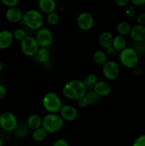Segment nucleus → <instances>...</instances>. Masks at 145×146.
<instances>
[{
  "instance_id": "nucleus-17",
  "label": "nucleus",
  "mask_w": 145,
  "mask_h": 146,
  "mask_svg": "<svg viewBox=\"0 0 145 146\" xmlns=\"http://www.w3.org/2000/svg\"><path fill=\"white\" fill-rule=\"evenodd\" d=\"M38 7L41 11L48 14L55 11L56 2L55 0H39Z\"/></svg>"
},
{
  "instance_id": "nucleus-41",
  "label": "nucleus",
  "mask_w": 145,
  "mask_h": 146,
  "mask_svg": "<svg viewBox=\"0 0 145 146\" xmlns=\"http://www.w3.org/2000/svg\"><path fill=\"white\" fill-rule=\"evenodd\" d=\"M11 146H18V145H11Z\"/></svg>"
},
{
  "instance_id": "nucleus-10",
  "label": "nucleus",
  "mask_w": 145,
  "mask_h": 146,
  "mask_svg": "<svg viewBox=\"0 0 145 146\" xmlns=\"http://www.w3.org/2000/svg\"><path fill=\"white\" fill-rule=\"evenodd\" d=\"M77 25L82 31H89L94 26V19L90 14L82 12L78 14L76 19Z\"/></svg>"
},
{
  "instance_id": "nucleus-12",
  "label": "nucleus",
  "mask_w": 145,
  "mask_h": 146,
  "mask_svg": "<svg viewBox=\"0 0 145 146\" xmlns=\"http://www.w3.org/2000/svg\"><path fill=\"white\" fill-rule=\"evenodd\" d=\"M129 36L136 42L140 43L145 41V26L136 24L132 27Z\"/></svg>"
},
{
  "instance_id": "nucleus-14",
  "label": "nucleus",
  "mask_w": 145,
  "mask_h": 146,
  "mask_svg": "<svg viewBox=\"0 0 145 146\" xmlns=\"http://www.w3.org/2000/svg\"><path fill=\"white\" fill-rule=\"evenodd\" d=\"M14 36L9 30H2L0 31V49L9 48L14 41Z\"/></svg>"
},
{
  "instance_id": "nucleus-15",
  "label": "nucleus",
  "mask_w": 145,
  "mask_h": 146,
  "mask_svg": "<svg viewBox=\"0 0 145 146\" xmlns=\"http://www.w3.org/2000/svg\"><path fill=\"white\" fill-rule=\"evenodd\" d=\"M92 90L100 97L108 96L112 92L111 86L104 81H98Z\"/></svg>"
},
{
  "instance_id": "nucleus-26",
  "label": "nucleus",
  "mask_w": 145,
  "mask_h": 146,
  "mask_svg": "<svg viewBox=\"0 0 145 146\" xmlns=\"http://www.w3.org/2000/svg\"><path fill=\"white\" fill-rule=\"evenodd\" d=\"M85 97L89 102V105L92 106L98 104L101 98V97L99 95H98L93 90L90 91L89 92H87V94H85Z\"/></svg>"
},
{
  "instance_id": "nucleus-24",
  "label": "nucleus",
  "mask_w": 145,
  "mask_h": 146,
  "mask_svg": "<svg viewBox=\"0 0 145 146\" xmlns=\"http://www.w3.org/2000/svg\"><path fill=\"white\" fill-rule=\"evenodd\" d=\"M131 28L132 27L129 22L122 21L117 24L116 27V31L118 33V35L125 36L127 35H129L131 31Z\"/></svg>"
},
{
  "instance_id": "nucleus-19",
  "label": "nucleus",
  "mask_w": 145,
  "mask_h": 146,
  "mask_svg": "<svg viewBox=\"0 0 145 146\" xmlns=\"http://www.w3.org/2000/svg\"><path fill=\"white\" fill-rule=\"evenodd\" d=\"M42 119L43 118H41V115H38V114H31L27 118L26 123L27 125L30 128V130L34 131V130L42 127Z\"/></svg>"
},
{
  "instance_id": "nucleus-27",
  "label": "nucleus",
  "mask_w": 145,
  "mask_h": 146,
  "mask_svg": "<svg viewBox=\"0 0 145 146\" xmlns=\"http://www.w3.org/2000/svg\"><path fill=\"white\" fill-rule=\"evenodd\" d=\"M46 20L47 22L48 23V24H50V25L51 26H55L58 24L60 18L58 14H57L55 11H54V12L50 13V14H47Z\"/></svg>"
},
{
  "instance_id": "nucleus-22",
  "label": "nucleus",
  "mask_w": 145,
  "mask_h": 146,
  "mask_svg": "<svg viewBox=\"0 0 145 146\" xmlns=\"http://www.w3.org/2000/svg\"><path fill=\"white\" fill-rule=\"evenodd\" d=\"M92 59L95 64L103 66L107 60V54L102 50H97L92 54Z\"/></svg>"
},
{
  "instance_id": "nucleus-20",
  "label": "nucleus",
  "mask_w": 145,
  "mask_h": 146,
  "mask_svg": "<svg viewBox=\"0 0 145 146\" xmlns=\"http://www.w3.org/2000/svg\"><path fill=\"white\" fill-rule=\"evenodd\" d=\"M50 56H51V54H50V51H48V48L40 47L34 57L37 62L40 63V64H45L49 61Z\"/></svg>"
},
{
  "instance_id": "nucleus-1",
  "label": "nucleus",
  "mask_w": 145,
  "mask_h": 146,
  "mask_svg": "<svg viewBox=\"0 0 145 146\" xmlns=\"http://www.w3.org/2000/svg\"><path fill=\"white\" fill-rule=\"evenodd\" d=\"M88 88L83 81L73 79L68 81L63 87V94L66 98L77 101L81 97L85 96Z\"/></svg>"
},
{
  "instance_id": "nucleus-33",
  "label": "nucleus",
  "mask_w": 145,
  "mask_h": 146,
  "mask_svg": "<svg viewBox=\"0 0 145 146\" xmlns=\"http://www.w3.org/2000/svg\"><path fill=\"white\" fill-rule=\"evenodd\" d=\"M52 146H69V143L66 140L63 139V138H60V139L56 140L53 143Z\"/></svg>"
},
{
  "instance_id": "nucleus-40",
  "label": "nucleus",
  "mask_w": 145,
  "mask_h": 146,
  "mask_svg": "<svg viewBox=\"0 0 145 146\" xmlns=\"http://www.w3.org/2000/svg\"><path fill=\"white\" fill-rule=\"evenodd\" d=\"M3 145H4V141H3L2 138L0 137V146H3Z\"/></svg>"
},
{
  "instance_id": "nucleus-3",
  "label": "nucleus",
  "mask_w": 145,
  "mask_h": 146,
  "mask_svg": "<svg viewBox=\"0 0 145 146\" xmlns=\"http://www.w3.org/2000/svg\"><path fill=\"white\" fill-rule=\"evenodd\" d=\"M21 22L30 29L38 31L43 27L44 19L39 11L30 9L24 13Z\"/></svg>"
},
{
  "instance_id": "nucleus-13",
  "label": "nucleus",
  "mask_w": 145,
  "mask_h": 146,
  "mask_svg": "<svg viewBox=\"0 0 145 146\" xmlns=\"http://www.w3.org/2000/svg\"><path fill=\"white\" fill-rule=\"evenodd\" d=\"M24 13L16 7L9 8L5 13V17L11 23L21 22L23 19Z\"/></svg>"
},
{
  "instance_id": "nucleus-35",
  "label": "nucleus",
  "mask_w": 145,
  "mask_h": 146,
  "mask_svg": "<svg viewBox=\"0 0 145 146\" xmlns=\"http://www.w3.org/2000/svg\"><path fill=\"white\" fill-rule=\"evenodd\" d=\"M115 4L118 5L119 7H125L129 5V2H131L130 0H114Z\"/></svg>"
},
{
  "instance_id": "nucleus-30",
  "label": "nucleus",
  "mask_w": 145,
  "mask_h": 146,
  "mask_svg": "<svg viewBox=\"0 0 145 146\" xmlns=\"http://www.w3.org/2000/svg\"><path fill=\"white\" fill-rule=\"evenodd\" d=\"M125 15L128 18H134L135 17V9L132 6H127L125 10Z\"/></svg>"
},
{
  "instance_id": "nucleus-23",
  "label": "nucleus",
  "mask_w": 145,
  "mask_h": 146,
  "mask_svg": "<svg viewBox=\"0 0 145 146\" xmlns=\"http://www.w3.org/2000/svg\"><path fill=\"white\" fill-rule=\"evenodd\" d=\"M47 135H48V133L44 130L43 127H41V128H38L33 131L31 137L35 142L41 143L45 141Z\"/></svg>"
},
{
  "instance_id": "nucleus-9",
  "label": "nucleus",
  "mask_w": 145,
  "mask_h": 146,
  "mask_svg": "<svg viewBox=\"0 0 145 146\" xmlns=\"http://www.w3.org/2000/svg\"><path fill=\"white\" fill-rule=\"evenodd\" d=\"M102 74L105 78L109 81H114L119 77L120 68L116 61H107L102 66Z\"/></svg>"
},
{
  "instance_id": "nucleus-29",
  "label": "nucleus",
  "mask_w": 145,
  "mask_h": 146,
  "mask_svg": "<svg viewBox=\"0 0 145 146\" xmlns=\"http://www.w3.org/2000/svg\"><path fill=\"white\" fill-rule=\"evenodd\" d=\"M132 146H145V134L137 137L133 142Z\"/></svg>"
},
{
  "instance_id": "nucleus-16",
  "label": "nucleus",
  "mask_w": 145,
  "mask_h": 146,
  "mask_svg": "<svg viewBox=\"0 0 145 146\" xmlns=\"http://www.w3.org/2000/svg\"><path fill=\"white\" fill-rule=\"evenodd\" d=\"M113 39V34L109 31H102L100 34L99 37H98V43H99V45L105 50L109 47L112 46Z\"/></svg>"
},
{
  "instance_id": "nucleus-28",
  "label": "nucleus",
  "mask_w": 145,
  "mask_h": 146,
  "mask_svg": "<svg viewBox=\"0 0 145 146\" xmlns=\"http://www.w3.org/2000/svg\"><path fill=\"white\" fill-rule=\"evenodd\" d=\"M12 34L13 36H14V39L16 40V41H20V42H21V41L27 36L26 34V31L21 28L16 29L13 31Z\"/></svg>"
},
{
  "instance_id": "nucleus-36",
  "label": "nucleus",
  "mask_w": 145,
  "mask_h": 146,
  "mask_svg": "<svg viewBox=\"0 0 145 146\" xmlns=\"http://www.w3.org/2000/svg\"><path fill=\"white\" fill-rule=\"evenodd\" d=\"M7 91L6 87L0 84V100L5 98L6 96H7Z\"/></svg>"
},
{
  "instance_id": "nucleus-18",
  "label": "nucleus",
  "mask_w": 145,
  "mask_h": 146,
  "mask_svg": "<svg viewBox=\"0 0 145 146\" xmlns=\"http://www.w3.org/2000/svg\"><path fill=\"white\" fill-rule=\"evenodd\" d=\"M30 128L27 125L26 123H18L16 127L14 130V133L16 138H20V139H24L26 138L30 133Z\"/></svg>"
},
{
  "instance_id": "nucleus-25",
  "label": "nucleus",
  "mask_w": 145,
  "mask_h": 146,
  "mask_svg": "<svg viewBox=\"0 0 145 146\" xmlns=\"http://www.w3.org/2000/svg\"><path fill=\"white\" fill-rule=\"evenodd\" d=\"M98 79L97 75L95 74H89L84 79L83 82L85 84V86L88 88H90V89H93L94 86L95 84L98 83Z\"/></svg>"
},
{
  "instance_id": "nucleus-21",
  "label": "nucleus",
  "mask_w": 145,
  "mask_h": 146,
  "mask_svg": "<svg viewBox=\"0 0 145 146\" xmlns=\"http://www.w3.org/2000/svg\"><path fill=\"white\" fill-rule=\"evenodd\" d=\"M112 47L117 52L120 53L125 48H127V40L125 36L120 35H117L114 36Z\"/></svg>"
},
{
  "instance_id": "nucleus-31",
  "label": "nucleus",
  "mask_w": 145,
  "mask_h": 146,
  "mask_svg": "<svg viewBox=\"0 0 145 146\" xmlns=\"http://www.w3.org/2000/svg\"><path fill=\"white\" fill-rule=\"evenodd\" d=\"M1 1L6 7L9 8L16 7V6L19 2V0H1Z\"/></svg>"
},
{
  "instance_id": "nucleus-37",
  "label": "nucleus",
  "mask_w": 145,
  "mask_h": 146,
  "mask_svg": "<svg viewBox=\"0 0 145 146\" xmlns=\"http://www.w3.org/2000/svg\"><path fill=\"white\" fill-rule=\"evenodd\" d=\"M131 2L135 5H143L145 4V0H130Z\"/></svg>"
},
{
  "instance_id": "nucleus-39",
  "label": "nucleus",
  "mask_w": 145,
  "mask_h": 146,
  "mask_svg": "<svg viewBox=\"0 0 145 146\" xmlns=\"http://www.w3.org/2000/svg\"><path fill=\"white\" fill-rule=\"evenodd\" d=\"M4 64H3L2 61H0V72H1L3 69H4Z\"/></svg>"
},
{
  "instance_id": "nucleus-32",
  "label": "nucleus",
  "mask_w": 145,
  "mask_h": 146,
  "mask_svg": "<svg viewBox=\"0 0 145 146\" xmlns=\"http://www.w3.org/2000/svg\"><path fill=\"white\" fill-rule=\"evenodd\" d=\"M77 104H78V106L80 108H86L87 106H89V102H88L87 98L85 96L81 97L79 99L77 100Z\"/></svg>"
},
{
  "instance_id": "nucleus-7",
  "label": "nucleus",
  "mask_w": 145,
  "mask_h": 146,
  "mask_svg": "<svg viewBox=\"0 0 145 146\" xmlns=\"http://www.w3.org/2000/svg\"><path fill=\"white\" fill-rule=\"evenodd\" d=\"M16 115L10 111H4L0 114V127L7 132L14 131L18 124Z\"/></svg>"
},
{
  "instance_id": "nucleus-5",
  "label": "nucleus",
  "mask_w": 145,
  "mask_h": 146,
  "mask_svg": "<svg viewBox=\"0 0 145 146\" xmlns=\"http://www.w3.org/2000/svg\"><path fill=\"white\" fill-rule=\"evenodd\" d=\"M139 55L134 48L127 47L119 53V61L127 68H134L139 63Z\"/></svg>"
},
{
  "instance_id": "nucleus-2",
  "label": "nucleus",
  "mask_w": 145,
  "mask_h": 146,
  "mask_svg": "<svg viewBox=\"0 0 145 146\" xmlns=\"http://www.w3.org/2000/svg\"><path fill=\"white\" fill-rule=\"evenodd\" d=\"M63 126L64 121L59 114L47 113L43 117L42 127L48 134L58 132Z\"/></svg>"
},
{
  "instance_id": "nucleus-6",
  "label": "nucleus",
  "mask_w": 145,
  "mask_h": 146,
  "mask_svg": "<svg viewBox=\"0 0 145 146\" xmlns=\"http://www.w3.org/2000/svg\"><path fill=\"white\" fill-rule=\"evenodd\" d=\"M20 47L23 54L28 57H34L40 48L35 37L26 36L20 42Z\"/></svg>"
},
{
  "instance_id": "nucleus-38",
  "label": "nucleus",
  "mask_w": 145,
  "mask_h": 146,
  "mask_svg": "<svg viewBox=\"0 0 145 146\" xmlns=\"http://www.w3.org/2000/svg\"><path fill=\"white\" fill-rule=\"evenodd\" d=\"M105 52H106L107 54H110V55H112V54H115V53L116 52V51H115V48H114L113 47L111 46L109 47V48L105 49Z\"/></svg>"
},
{
  "instance_id": "nucleus-4",
  "label": "nucleus",
  "mask_w": 145,
  "mask_h": 146,
  "mask_svg": "<svg viewBox=\"0 0 145 146\" xmlns=\"http://www.w3.org/2000/svg\"><path fill=\"white\" fill-rule=\"evenodd\" d=\"M42 105L48 113H57L62 107V101L59 96L55 93L47 92L42 98Z\"/></svg>"
},
{
  "instance_id": "nucleus-8",
  "label": "nucleus",
  "mask_w": 145,
  "mask_h": 146,
  "mask_svg": "<svg viewBox=\"0 0 145 146\" xmlns=\"http://www.w3.org/2000/svg\"><path fill=\"white\" fill-rule=\"evenodd\" d=\"M35 38L40 47L48 48L52 44L54 37L51 30L46 27H42L37 31Z\"/></svg>"
},
{
  "instance_id": "nucleus-11",
  "label": "nucleus",
  "mask_w": 145,
  "mask_h": 146,
  "mask_svg": "<svg viewBox=\"0 0 145 146\" xmlns=\"http://www.w3.org/2000/svg\"><path fill=\"white\" fill-rule=\"evenodd\" d=\"M59 115L64 121L72 122L75 121L78 115L77 108L72 105H63L59 111Z\"/></svg>"
},
{
  "instance_id": "nucleus-34",
  "label": "nucleus",
  "mask_w": 145,
  "mask_h": 146,
  "mask_svg": "<svg viewBox=\"0 0 145 146\" xmlns=\"http://www.w3.org/2000/svg\"><path fill=\"white\" fill-rule=\"evenodd\" d=\"M136 24L139 25H145V13H142L138 15L136 19Z\"/></svg>"
}]
</instances>
